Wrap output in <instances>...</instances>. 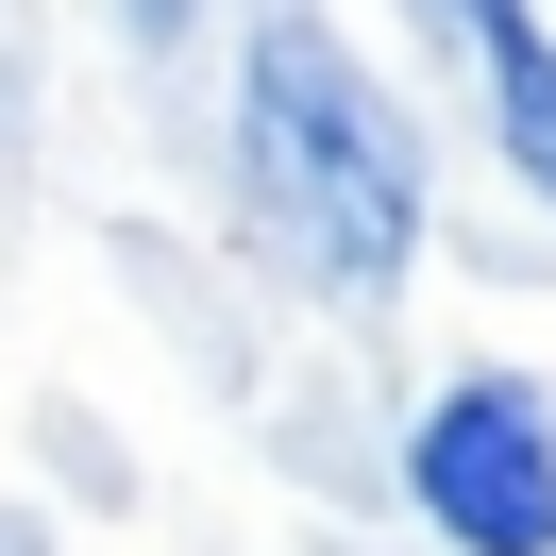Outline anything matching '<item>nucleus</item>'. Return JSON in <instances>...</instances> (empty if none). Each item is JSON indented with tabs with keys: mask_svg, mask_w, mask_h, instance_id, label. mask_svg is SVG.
<instances>
[{
	"mask_svg": "<svg viewBox=\"0 0 556 556\" xmlns=\"http://www.w3.org/2000/svg\"><path fill=\"white\" fill-rule=\"evenodd\" d=\"M237 152H253V203L270 237L304 253L320 287H388L421 253V136L338 35L270 17L253 35V102H237Z\"/></svg>",
	"mask_w": 556,
	"mask_h": 556,
	"instance_id": "nucleus-1",
	"label": "nucleus"
},
{
	"mask_svg": "<svg viewBox=\"0 0 556 556\" xmlns=\"http://www.w3.org/2000/svg\"><path fill=\"white\" fill-rule=\"evenodd\" d=\"M405 489H421V522L455 556H556V421H540V388H506V371L439 388L421 439H405Z\"/></svg>",
	"mask_w": 556,
	"mask_h": 556,
	"instance_id": "nucleus-2",
	"label": "nucleus"
},
{
	"mask_svg": "<svg viewBox=\"0 0 556 556\" xmlns=\"http://www.w3.org/2000/svg\"><path fill=\"white\" fill-rule=\"evenodd\" d=\"M439 17H455V51H472L489 136L522 152V186H556V17L540 0H439Z\"/></svg>",
	"mask_w": 556,
	"mask_h": 556,
	"instance_id": "nucleus-3",
	"label": "nucleus"
},
{
	"mask_svg": "<svg viewBox=\"0 0 556 556\" xmlns=\"http://www.w3.org/2000/svg\"><path fill=\"white\" fill-rule=\"evenodd\" d=\"M186 17H203V0H136V35H186Z\"/></svg>",
	"mask_w": 556,
	"mask_h": 556,
	"instance_id": "nucleus-4",
	"label": "nucleus"
}]
</instances>
